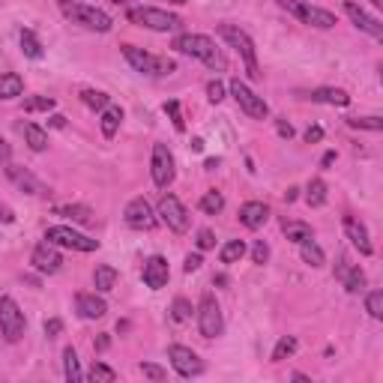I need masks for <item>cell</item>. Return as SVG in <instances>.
<instances>
[{"instance_id":"cell-8","label":"cell","mask_w":383,"mask_h":383,"mask_svg":"<svg viewBox=\"0 0 383 383\" xmlns=\"http://www.w3.org/2000/svg\"><path fill=\"white\" fill-rule=\"evenodd\" d=\"M198 329L204 338H219L225 333V317L213 293H204L198 302Z\"/></svg>"},{"instance_id":"cell-36","label":"cell","mask_w":383,"mask_h":383,"mask_svg":"<svg viewBox=\"0 0 383 383\" xmlns=\"http://www.w3.org/2000/svg\"><path fill=\"white\" fill-rule=\"evenodd\" d=\"M305 201H309V207H324L326 204V183L324 180H312L309 189H305Z\"/></svg>"},{"instance_id":"cell-44","label":"cell","mask_w":383,"mask_h":383,"mask_svg":"<svg viewBox=\"0 0 383 383\" xmlns=\"http://www.w3.org/2000/svg\"><path fill=\"white\" fill-rule=\"evenodd\" d=\"M141 375L150 377V380H156V383H162L165 377H168V372H165L162 365H156V363H141Z\"/></svg>"},{"instance_id":"cell-6","label":"cell","mask_w":383,"mask_h":383,"mask_svg":"<svg viewBox=\"0 0 383 383\" xmlns=\"http://www.w3.org/2000/svg\"><path fill=\"white\" fill-rule=\"evenodd\" d=\"M123 57L135 72H141V75H171L177 69L174 60L156 57V54H150V51H144V48H135V45H123Z\"/></svg>"},{"instance_id":"cell-26","label":"cell","mask_w":383,"mask_h":383,"mask_svg":"<svg viewBox=\"0 0 383 383\" xmlns=\"http://www.w3.org/2000/svg\"><path fill=\"white\" fill-rule=\"evenodd\" d=\"M93 285L99 293H108L117 288V270H114L111 264H99L96 270H93Z\"/></svg>"},{"instance_id":"cell-38","label":"cell","mask_w":383,"mask_h":383,"mask_svg":"<svg viewBox=\"0 0 383 383\" xmlns=\"http://www.w3.org/2000/svg\"><path fill=\"white\" fill-rule=\"evenodd\" d=\"M81 102H84L87 108L102 111V108H105L108 102H111V96H108V93H102V90H84V93H81Z\"/></svg>"},{"instance_id":"cell-4","label":"cell","mask_w":383,"mask_h":383,"mask_svg":"<svg viewBox=\"0 0 383 383\" xmlns=\"http://www.w3.org/2000/svg\"><path fill=\"white\" fill-rule=\"evenodd\" d=\"M126 18L138 28H147V30H156V33H171V30H180L183 21L174 16L168 9H156V6H132L126 12Z\"/></svg>"},{"instance_id":"cell-31","label":"cell","mask_w":383,"mask_h":383,"mask_svg":"<svg viewBox=\"0 0 383 383\" xmlns=\"http://www.w3.org/2000/svg\"><path fill=\"white\" fill-rule=\"evenodd\" d=\"M198 207H201V213H207V216H219L222 210H225V195L222 192H204V198L198 201Z\"/></svg>"},{"instance_id":"cell-55","label":"cell","mask_w":383,"mask_h":383,"mask_svg":"<svg viewBox=\"0 0 383 383\" xmlns=\"http://www.w3.org/2000/svg\"><path fill=\"white\" fill-rule=\"evenodd\" d=\"M333 162H336V153H326V156H324V162H321V165H324V168H329V165H333Z\"/></svg>"},{"instance_id":"cell-1","label":"cell","mask_w":383,"mask_h":383,"mask_svg":"<svg viewBox=\"0 0 383 383\" xmlns=\"http://www.w3.org/2000/svg\"><path fill=\"white\" fill-rule=\"evenodd\" d=\"M174 51H180V54H186V57L201 60L204 66H210V69H216V72H225V69H228L225 51L216 45L210 36H204V33H180V36L174 40Z\"/></svg>"},{"instance_id":"cell-11","label":"cell","mask_w":383,"mask_h":383,"mask_svg":"<svg viewBox=\"0 0 383 383\" xmlns=\"http://www.w3.org/2000/svg\"><path fill=\"white\" fill-rule=\"evenodd\" d=\"M228 90H231V96L237 99V105H240L242 111H246L252 120H266V117H270V105L264 102V96H258L254 90H249V87L242 84L240 78H234Z\"/></svg>"},{"instance_id":"cell-18","label":"cell","mask_w":383,"mask_h":383,"mask_svg":"<svg viewBox=\"0 0 383 383\" xmlns=\"http://www.w3.org/2000/svg\"><path fill=\"white\" fill-rule=\"evenodd\" d=\"M344 234H348V240L353 242L356 249H360V254H372L375 246H372V237H368V228L356 219V216H344Z\"/></svg>"},{"instance_id":"cell-30","label":"cell","mask_w":383,"mask_h":383,"mask_svg":"<svg viewBox=\"0 0 383 383\" xmlns=\"http://www.w3.org/2000/svg\"><path fill=\"white\" fill-rule=\"evenodd\" d=\"M300 258H302L305 264H309V266H314V270H317V266H324V264H326V254H324V249L317 246L314 240L300 242Z\"/></svg>"},{"instance_id":"cell-34","label":"cell","mask_w":383,"mask_h":383,"mask_svg":"<svg viewBox=\"0 0 383 383\" xmlns=\"http://www.w3.org/2000/svg\"><path fill=\"white\" fill-rule=\"evenodd\" d=\"M242 254H246V242H242V240H231V242H225V246H222L219 261L222 264H237Z\"/></svg>"},{"instance_id":"cell-21","label":"cell","mask_w":383,"mask_h":383,"mask_svg":"<svg viewBox=\"0 0 383 383\" xmlns=\"http://www.w3.org/2000/svg\"><path fill=\"white\" fill-rule=\"evenodd\" d=\"M266 219H270V207H266L264 201H249L240 207V222L249 228V231H258V228L266 225Z\"/></svg>"},{"instance_id":"cell-13","label":"cell","mask_w":383,"mask_h":383,"mask_svg":"<svg viewBox=\"0 0 383 383\" xmlns=\"http://www.w3.org/2000/svg\"><path fill=\"white\" fill-rule=\"evenodd\" d=\"M150 174H153V183L159 189H168L177 177V168H174V156L171 150L165 144H153V156H150Z\"/></svg>"},{"instance_id":"cell-51","label":"cell","mask_w":383,"mask_h":383,"mask_svg":"<svg viewBox=\"0 0 383 383\" xmlns=\"http://www.w3.org/2000/svg\"><path fill=\"white\" fill-rule=\"evenodd\" d=\"M276 132L282 135V138H288V141H290V138H293V126H290L288 120H276Z\"/></svg>"},{"instance_id":"cell-49","label":"cell","mask_w":383,"mask_h":383,"mask_svg":"<svg viewBox=\"0 0 383 383\" xmlns=\"http://www.w3.org/2000/svg\"><path fill=\"white\" fill-rule=\"evenodd\" d=\"M324 138V129L321 126H309V129H305V144H317Z\"/></svg>"},{"instance_id":"cell-32","label":"cell","mask_w":383,"mask_h":383,"mask_svg":"<svg viewBox=\"0 0 383 383\" xmlns=\"http://www.w3.org/2000/svg\"><path fill=\"white\" fill-rule=\"evenodd\" d=\"M21 51H24V54H28L30 60H42V57H45V48H42L40 40H36L33 30H21Z\"/></svg>"},{"instance_id":"cell-28","label":"cell","mask_w":383,"mask_h":383,"mask_svg":"<svg viewBox=\"0 0 383 383\" xmlns=\"http://www.w3.org/2000/svg\"><path fill=\"white\" fill-rule=\"evenodd\" d=\"M54 216H66V219L72 222H93V210L90 207H84V204H63V207H54Z\"/></svg>"},{"instance_id":"cell-37","label":"cell","mask_w":383,"mask_h":383,"mask_svg":"<svg viewBox=\"0 0 383 383\" xmlns=\"http://www.w3.org/2000/svg\"><path fill=\"white\" fill-rule=\"evenodd\" d=\"M165 114H168V117H171V123H174V129L177 132H186V120H183V111H180V102H177V99H168V102H165Z\"/></svg>"},{"instance_id":"cell-47","label":"cell","mask_w":383,"mask_h":383,"mask_svg":"<svg viewBox=\"0 0 383 383\" xmlns=\"http://www.w3.org/2000/svg\"><path fill=\"white\" fill-rule=\"evenodd\" d=\"M195 242H198V249H201V252H207V249H213V246H216V237H213V231H207V228H201Z\"/></svg>"},{"instance_id":"cell-29","label":"cell","mask_w":383,"mask_h":383,"mask_svg":"<svg viewBox=\"0 0 383 383\" xmlns=\"http://www.w3.org/2000/svg\"><path fill=\"white\" fill-rule=\"evenodd\" d=\"M63 375H66L69 383H81L84 380V372H81V363H78V353H75V348L63 350Z\"/></svg>"},{"instance_id":"cell-12","label":"cell","mask_w":383,"mask_h":383,"mask_svg":"<svg viewBox=\"0 0 383 383\" xmlns=\"http://www.w3.org/2000/svg\"><path fill=\"white\" fill-rule=\"evenodd\" d=\"M123 219H126V225H129L132 231H153V228L159 225V216L150 207L147 198H132L129 204H126V210H123Z\"/></svg>"},{"instance_id":"cell-14","label":"cell","mask_w":383,"mask_h":383,"mask_svg":"<svg viewBox=\"0 0 383 383\" xmlns=\"http://www.w3.org/2000/svg\"><path fill=\"white\" fill-rule=\"evenodd\" d=\"M168 360H171L174 372L180 375V377H198V375H204V360L192 348H186V344H171V348H168Z\"/></svg>"},{"instance_id":"cell-35","label":"cell","mask_w":383,"mask_h":383,"mask_svg":"<svg viewBox=\"0 0 383 383\" xmlns=\"http://www.w3.org/2000/svg\"><path fill=\"white\" fill-rule=\"evenodd\" d=\"M297 348H300L297 338H293V336H282V338H278V344L273 348V363H282V360H288V356L297 353Z\"/></svg>"},{"instance_id":"cell-42","label":"cell","mask_w":383,"mask_h":383,"mask_svg":"<svg viewBox=\"0 0 383 383\" xmlns=\"http://www.w3.org/2000/svg\"><path fill=\"white\" fill-rule=\"evenodd\" d=\"M365 312L375 317V321H380L383 317V290H372L365 297Z\"/></svg>"},{"instance_id":"cell-22","label":"cell","mask_w":383,"mask_h":383,"mask_svg":"<svg viewBox=\"0 0 383 383\" xmlns=\"http://www.w3.org/2000/svg\"><path fill=\"white\" fill-rule=\"evenodd\" d=\"M6 177L12 183H16L18 189H24L28 195H45V186L36 180V177L30 174V171H24V168H18V165H9L6 168Z\"/></svg>"},{"instance_id":"cell-23","label":"cell","mask_w":383,"mask_h":383,"mask_svg":"<svg viewBox=\"0 0 383 383\" xmlns=\"http://www.w3.org/2000/svg\"><path fill=\"white\" fill-rule=\"evenodd\" d=\"M312 102H321V105H336V108H348L350 105V96L338 90V87H317V90L309 93Z\"/></svg>"},{"instance_id":"cell-17","label":"cell","mask_w":383,"mask_h":383,"mask_svg":"<svg viewBox=\"0 0 383 383\" xmlns=\"http://www.w3.org/2000/svg\"><path fill=\"white\" fill-rule=\"evenodd\" d=\"M30 264H33V270H40V273H45V276H54V273H60L63 258H60L57 246H51V242H42V246L33 249Z\"/></svg>"},{"instance_id":"cell-15","label":"cell","mask_w":383,"mask_h":383,"mask_svg":"<svg viewBox=\"0 0 383 383\" xmlns=\"http://www.w3.org/2000/svg\"><path fill=\"white\" fill-rule=\"evenodd\" d=\"M344 12H348V18H350L363 33H368L372 40H383V24H380V18L368 16V12H365L360 4H353V0H344Z\"/></svg>"},{"instance_id":"cell-58","label":"cell","mask_w":383,"mask_h":383,"mask_svg":"<svg viewBox=\"0 0 383 383\" xmlns=\"http://www.w3.org/2000/svg\"><path fill=\"white\" fill-rule=\"evenodd\" d=\"M168 4H174V6H180V4H186V0H168Z\"/></svg>"},{"instance_id":"cell-53","label":"cell","mask_w":383,"mask_h":383,"mask_svg":"<svg viewBox=\"0 0 383 383\" xmlns=\"http://www.w3.org/2000/svg\"><path fill=\"white\" fill-rule=\"evenodd\" d=\"M0 219H4V222H12L16 216H12V210H9V207H4V204H0Z\"/></svg>"},{"instance_id":"cell-54","label":"cell","mask_w":383,"mask_h":383,"mask_svg":"<svg viewBox=\"0 0 383 383\" xmlns=\"http://www.w3.org/2000/svg\"><path fill=\"white\" fill-rule=\"evenodd\" d=\"M9 153H12V150H9V144L4 141V138H0V159H9Z\"/></svg>"},{"instance_id":"cell-50","label":"cell","mask_w":383,"mask_h":383,"mask_svg":"<svg viewBox=\"0 0 383 383\" xmlns=\"http://www.w3.org/2000/svg\"><path fill=\"white\" fill-rule=\"evenodd\" d=\"M201 254H189V258H186V264H183V270L186 273H195V270H201Z\"/></svg>"},{"instance_id":"cell-45","label":"cell","mask_w":383,"mask_h":383,"mask_svg":"<svg viewBox=\"0 0 383 383\" xmlns=\"http://www.w3.org/2000/svg\"><path fill=\"white\" fill-rule=\"evenodd\" d=\"M252 261H254V264H266V261H270V246H266L264 240H258V242L252 246Z\"/></svg>"},{"instance_id":"cell-16","label":"cell","mask_w":383,"mask_h":383,"mask_svg":"<svg viewBox=\"0 0 383 383\" xmlns=\"http://www.w3.org/2000/svg\"><path fill=\"white\" fill-rule=\"evenodd\" d=\"M141 278H144V285L150 290H162L165 285H168V278H171L168 261H165L162 254H153V258H147L144 261V270H141Z\"/></svg>"},{"instance_id":"cell-27","label":"cell","mask_w":383,"mask_h":383,"mask_svg":"<svg viewBox=\"0 0 383 383\" xmlns=\"http://www.w3.org/2000/svg\"><path fill=\"white\" fill-rule=\"evenodd\" d=\"M24 93V78L18 72L0 75V99H18Z\"/></svg>"},{"instance_id":"cell-7","label":"cell","mask_w":383,"mask_h":383,"mask_svg":"<svg viewBox=\"0 0 383 383\" xmlns=\"http://www.w3.org/2000/svg\"><path fill=\"white\" fill-rule=\"evenodd\" d=\"M45 242L57 249H72V252H96L99 249V240L87 237V234H78L75 228L69 225H54L45 231Z\"/></svg>"},{"instance_id":"cell-39","label":"cell","mask_w":383,"mask_h":383,"mask_svg":"<svg viewBox=\"0 0 383 383\" xmlns=\"http://www.w3.org/2000/svg\"><path fill=\"white\" fill-rule=\"evenodd\" d=\"M90 380H96V383H114L117 380V372H114L111 365H105V363H93V368H90V375H87Z\"/></svg>"},{"instance_id":"cell-40","label":"cell","mask_w":383,"mask_h":383,"mask_svg":"<svg viewBox=\"0 0 383 383\" xmlns=\"http://www.w3.org/2000/svg\"><path fill=\"white\" fill-rule=\"evenodd\" d=\"M57 102L54 96H30V99H24V111L33 114V111H51Z\"/></svg>"},{"instance_id":"cell-9","label":"cell","mask_w":383,"mask_h":383,"mask_svg":"<svg viewBox=\"0 0 383 383\" xmlns=\"http://www.w3.org/2000/svg\"><path fill=\"white\" fill-rule=\"evenodd\" d=\"M24 329H28V317L18 309V302L12 297H4L0 300V336H4L9 344H16Z\"/></svg>"},{"instance_id":"cell-48","label":"cell","mask_w":383,"mask_h":383,"mask_svg":"<svg viewBox=\"0 0 383 383\" xmlns=\"http://www.w3.org/2000/svg\"><path fill=\"white\" fill-rule=\"evenodd\" d=\"M63 333V321L60 317H51V321H45V336L48 338H57Z\"/></svg>"},{"instance_id":"cell-56","label":"cell","mask_w":383,"mask_h":383,"mask_svg":"<svg viewBox=\"0 0 383 383\" xmlns=\"http://www.w3.org/2000/svg\"><path fill=\"white\" fill-rule=\"evenodd\" d=\"M192 150H195V153H201V150H204V141H201V138H195V141H192Z\"/></svg>"},{"instance_id":"cell-24","label":"cell","mask_w":383,"mask_h":383,"mask_svg":"<svg viewBox=\"0 0 383 383\" xmlns=\"http://www.w3.org/2000/svg\"><path fill=\"white\" fill-rule=\"evenodd\" d=\"M120 123H123V108H120V105H111V102H108V105L102 108V117H99V129H102V135H105L108 141H111V138L117 135Z\"/></svg>"},{"instance_id":"cell-20","label":"cell","mask_w":383,"mask_h":383,"mask_svg":"<svg viewBox=\"0 0 383 383\" xmlns=\"http://www.w3.org/2000/svg\"><path fill=\"white\" fill-rule=\"evenodd\" d=\"M75 312H78L84 321H99V317H105L108 302L96 297V293H78V297H75Z\"/></svg>"},{"instance_id":"cell-5","label":"cell","mask_w":383,"mask_h":383,"mask_svg":"<svg viewBox=\"0 0 383 383\" xmlns=\"http://www.w3.org/2000/svg\"><path fill=\"white\" fill-rule=\"evenodd\" d=\"M278 6L288 9L293 18H300L302 24H312V28L317 30H329V28H336V16L329 9H321V6H314L312 0H278Z\"/></svg>"},{"instance_id":"cell-46","label":"cell","mask_w":383,"mask_h":383,"mask_svg":"<svg viewBox=\"0 0 383 383\" xmlns=\"http://www.w3.org/2000/svg\"><path fill=\"white\" fill-rule=\"evenodd\" d=\"M207 99L213 102V105H219V102L225 99V84L222 81H210L207 84Z\"/></svg>"},{"instance_id":"cell-43","label":"cell","mask_w":383,"mask_h":383,"mask_svg":"<svg viewBox=\"0 0 383 383\" xmlns=\"http://www.w3.org/2000/svg\"><path fill=\"white\" fill-rule=\"evenodd\" d=\"M171 317L177 324H186L189 317H192V302L189 300H183V297H177L174 300V305H171Z\"/></svg>"},{"instance_id":"cell-41","label":"cell","mask_w":383,"mask_h":383,"mask_svg":"<svg viewBox=\"0 0 383 383\" xmlns=\"http://www.w3.org/2000/svg\"><path fill=\"white\" fill-rule=\"evenodd\" d=\"M350 129H365V132H380L383 129V120L380 117H350L348 120Z\"/></svg>"},{"instance_id":"cell-3","label":"cell","mask_w":383,"mask_h":383,"mask_svg":"<svg viewBox=\"0 0 383 383\" xmlns=\"http://www.w3.org/2000/svg\"><path fill=\"white\" fill-rule=\"evenodd\" d=\"M57 4H60V12L72 24H81V28L96 30V33H108L111 30V16L108 12H102L96 6H87V4H78V0H57Z\"/></svg>"},{"instance_id":"cell-19","label":"cell","mask_w":383,"mask_h":383,"mask_svg":"<svg viewBox=\"0 0 383 383\" xmlns=\"http://www.w3.org/2000/svg\"><path fill=\"white\" fill-rule=\"evenodd\" d=\"M336 278H338V282L348 288L350 293H356V290L365 288V273H363L356 264H350L348 258H344V254H341L338 264H336Z\"/></svg>"},{"instance_id":"cell-33","label":"cell","mask_w":383,"mask_h":383,"mask_svg":"<svg viewBox=\"0 0 383 383\" xmlns=\"http://www.w3.org/2000/svg\"><path fill=\"white\" fill-rule=\"evenodd\" d=\"M285 237L290 242H305V240H314V231L305 222H285Z\"/></svg>"},{"instance_id":"cell-2","label":"cell","mask_w":383,"mask_h":383,"mask_svg":"<svg viewBox=\"0 0 383 383\" xmlns=\"http://www.w3.org/2000/svg\"><path fill=\"white\" fill-rule=\"evenodd\" d=\"M219 36H222V40L242 57L249 78H252V81H258V78H261V69H258V51H254L252 36L242 30V28H237V24H219Z\"/></svg>"},{"instance_id":"cell-59","label":"cell","mask_w":383,"mask_h":383,"mask_svg":"<svg viewBox=\"0 0 383 383\" xmlns=\"http://www.w3.org/2000/svg\"><path fill=\"white\" fill-rule=\"evenodd\" d=\"M372 4H375V6H377V9H380V6H383V0H372Z\"/></svg>"},{"instance_id":"cell-25","label":"cell","mask_w":383,"mask_h":383,"mask_svg":"<svg viewBox=\"0 0 383 383\" xmlns=\"http://www.w3.org/2000/svg\"><path fill=\"white\" fill-rule=\"evenodd\" d=\"M21 135H24V144H28L33 153L48 150V132L42 129V126H36V123H24V126H21Z\"/></svg>"},{"instance_id":"cell-10","label":"cell","mask_w":383,"mask_h":383,"mask_svg":"<svg viewBox=\"0 0 383 383\" xmlns=\"http://www.w3.org/2000/svg\"><path fill=\"white\" fill-rule=\"evenodd\" d=\"M156 216L171 228L174 234H186V231H189V222H192V219H189V210L183 207V201H180V198L171 195V192H168V195H162Z\"/></svg>"},{"instance_id":"cell-57","label":"cell","mask_w":383,"mask_h":383,"mask_svg":"<svg viewBox=\"0 0 383 383\" xmlns=\"http://www.w3.org/2000/svg\"><path fill=\"white\" fill-rule=\"evenodd\" d=\"M111 4H120V6H126V4H129V0H111Z\"/></svg>"},{"instance_id":"cell-52","label":"cell","mask_w":383,"mask_h":383,"mask_svg":"<svg viewBox=\"0 0 383 383\" xmlns=\"http://www.w3.org/2000/svg\"><path fill=\"white\" fill-rule=\"evenodd\" d=\"M48 123L54 126V129H63V126H66V117H63V114H54V117H51Z\"/></svg>"}]
</instances>
